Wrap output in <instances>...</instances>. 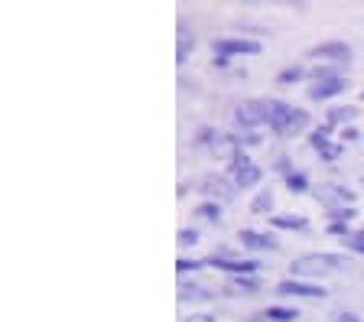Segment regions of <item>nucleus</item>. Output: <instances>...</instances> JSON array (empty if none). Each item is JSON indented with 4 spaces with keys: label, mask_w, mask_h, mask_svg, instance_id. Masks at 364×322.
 Masks as SVG:
<instances>
[{
    "label": "nucleus",
    "mask_w": 364,
    "mask_h": 322,
    "mask_svg": "<svg viewBox=\"0 0 364 322\" xmlns=\"http://www.w3.org/2000/svg\"><path fill=\"white\" fill-rule=\"evenodd\" d=\"M309 127V114L303 107H293L287 101H270V131L277 137H293Z\"/></svg>",
    "instance_id": "f257e3e1"
},
{
    "label": "nucleus",
    "mask_w": 364,
    "mask_h": 322,
    "mask_svg": "<svg viewBox=\"0 0 364 322\" xmlns=\"http://www.w3.org/2000/svg\"><path fill=\"white\" fill-rule=\"evenodd\" d=\"M341 264H348L341 254H306V257H299V261L293 264V277L296 274H322V270H338Z\"/></svg>",
    "instance_id": "f03ea898"
},
{
    "label": "nucleus",
    "mask_w": 364,
    "mask_h": 322,
    "mask_svg": "<svg viewBox=\"0 0 364 322\" xmlns=\"http://www.w3.org/2000/svg\"><path fill=\"white\" fill-rule=\"evenodd\" d=\"M235 121L241 124V127H260V124H270V101H244V104H237L235 111Z\"/></svg>",
    "instance_id": "7ed1b4c3"
},
{
    "label": "nucleus",
    "mask_w": 364,
    "mask_h": 322,
    "mask_svg": "<svg viewBox=\"0 0 364 322\" xmlns=\"http://www.w3.org/2000/svg\"><path fill=\"white\" fill-rule=\"evenodd\" d=\"M231 160H235V163H231V183H235L237 189H250V186L260 183V176H264V173H260V166H254V163H250L244 154H235Z\"/></svg>",
    "instance_id": "20e7f679"
},
{
    "label": "nucleus",
    "mask_w": 364,
    "mask_h": 322,
    "mask_svg": "<svg viewBox=\"0 0 364 322\" xmlns=\"http://www.w3.org/2000/svg\"><path fill=\"white\" fill-rule=\"evenodd\" d=\"M316 199L322 202V205H328V212H332V208L351 205V202H355V192L345 189V186H338V183H326V186H318L316 189Z\"/></svg>",
    "instance_id": "39448f33"
},
{
    "label": "nucleus",
    "mask_w": 364,
    "mask_h": 322,
    "mask_svg": "<svg viewBox=\"0 0 364 322\" xmlns=\"http://www.w3.org/2000/svg\"><path fill=\"white\" fill-rule=\"evenodd\" d=\"M309 55L316 62H351V46L348 43H341V39H328V43L312 46Z\"/></svg>",
    "instance_id": "423d86ee"
},
{
    "label": "nucleus",
    "mask_w": 364,
    "mask_h": 322,
    "mask_svg": "<svg viewBox=\"0 0 364 322\" xmlns=\"http://www.w3.org/2000/svg\"><path fill=\"white\" fill-rule=\"evenodd\" d=\"M215 53L218 55H257V39H215Z\"/></svg>",
    "instance_id": "0eeeda50"
},
{
    "label": "nucleus",
    "mask_w": 364,
    "mask_h": 322,
    "mask_svg": "<svg viewBox=\"0 0 364 322\" xmlns=\"http://www.w3.org/2000/svg\"><path fill=\"white\" fill-rule=\"evenodd\" d=\"M277 293H280V296H303V299L326 296V290L318 284H303V280H283V284H277Z\"/></svg>",
    "instance_id": "6e6552de"
},
{
    "label": "nucleus",
    "mask_w": 364,
    "mask_h": 322,
    "mask_svg": "<svg viewBox=\"0 0 364 322\" xmlns=\"http://www.w3.org/2000/svg\"><path fill=\"white\" fill-rule=\"evenodd\" d=\"M345 88H348V82H345V78H328V82H316V85L309 88V98H312V101H328V98H338Z\"/></svg>",
    "instance_id": "1a4fd4ad"
},
{
    "label": "nucleus",
    "mask_w": 364,
    "mask_h": 322,
    "mask_svg": "<svg viewBox=\"0 0 364 322\" xmlns=\"http://www.w3.org/2000/svg\"><path fill=\"white\" fill-rule=\"evenodd\" d=\"M205 264H212V267H218V270H228V274H235V277L254 274V270L260 267L257 261H228V257H212V261H205Z\"/></svg>",
    "instance_id": "9d476101"
},
{
    "label": "nucleus",
    "mask_w": 364,
    "mask_h": 322,
    "mask_svg": "<svg viewBox=\"0 0 364 322\" xmlns=\"http://www.w3.org/2000/svg\"><path fill=\"white\" fill-rule=\"evenodd\" d=\"M237 238H241V245L254 247V251H277V241L270 235H260V231H241Z\"/></svg>",
    "instance_id": "9b49d317"
},
{
    "label": "nucleus",
    "mask_w": 364,
    "mask_h": 322,
    "mask_svg": "<svg viewBox=\"0 0 364 322\" xmlns=\"http://www.w3.org/2000/svg\"><path fill=\"white\" fill-rule=\"evenodd\" d=\"M264 316H267L270 322H293V319H299L303 313H299L296 306H267Z\"/></svg>",
    "instance_id": "f8f14e48"
},
{
    "label": "nucleus",
    "mask_w": 364,
    "mask_h": 322,
    "mask_svg": "<svg viewBox=\"0 0 364 322\" xmlns=\"http://www.w3.org/2000/svg\"><path fill=\"white\" fill-rule=\"evenodd\" d=\"M270 222H273V228H293V231L309 228V222H306V218H299V215H273Z\"/></svg>",
    "instance_id": "ddd939ff"
},
{
    "label": "nucleus",
    "mask_w": 364,
    "mask_h": 322,
    "mask_svg": "<svg viewBox=\"0 0 364 322\" xmlns=\"http://www.w3.org/2000/svg\"><path fill=\"white\" fill-rule=\"evenodd\" d=\"M270 208H273V192L270 189L257 192V195H254V202H250V212H254V215H267Z\"/></svg>",
    "instance_id": "4468645a"
},
{
    "label": "nucleus",
    "mask_w": 364,
    "mask_h": 322,
    "mask_svg": "<svg viewBox=\"0 0 364 322\" xmlns=\"http://www.w3.org/2000/svg\"><path fill=\"white\" fill-rule=\"evenodd\" d=\"M355 107H332L328 111V124H348V121H355Z\"/></svg>",
    "instance_id": "2eb2a0df"
},
{
    "label": "nucleus",
    "mask_w": 364,
    "mask_h": 322,
    "mask_svg": "<svg viewBox=\"0 0 364 322\" xmlns=\"http://www.w3.org/2000/svg\"><path fill=\"white\" fill-rule=\"evenodd\" d=\"M287 186H289V192H306L309 189V176H306V173H289Z\"/></svg>",
    "instance_id": "dca6fc26"
},
{
    "label": "nucleus",
    "mask_w": 364,
    "mask_h": 322,
    "mask_svg": "<svg viewBox=\"0 0 364 322\" xmlns=\"http://www.w3.org/2000/svg\"><path fill=\"white\" fill-rule=\"evenodd\" d=\"M328 134H332V131H328V127H318V131H316V134H312V137H309V144L316 146L318 154H322L326 146H332V140H328Z\"/></svg>",
    "instance_id": "f3484780"
},
{
    "label": "nucleus",
    "mask_w": 364,
    "mask_h": 322,
    "mask_svg": "<svg viewBox=\"0 0 364 322\" xmlns=\"http://www.w3.org/2000/svg\"><path fill=\"white\" fill-rule=\"evenodd\" d=\"M341 245L348 247V251H355V254H364V231H351V235L341 241Z\"/></svg>",
    "instance_id": "a211bd4d"
},
{
    "label": "nucleus",
    "mask_w": 364,
    "mask_h": 322,
    "mask_svg": "<svg viewBox=\"0 0 364 322\" xmlns=\"http://www.w3.org/2000/svg\"><path fill=\"white\" fill-rule=\"evenodd\" d=\"M299 78H303V69H299V65H289V69H283L280 75H277V82H280V85H293V82H299Z\"/></svg>",
    "instance_id": "6ab92c4d"
},
{
    "label": "nucleus",
    "mask_w": 364,
    "mask_h": 322,
    "mask_svg": "<svg viewBox=\"0 0 364 322\" xmlns=\"http://www.w3.org/2000/svg\"><path fill=\"white\" fill-rule=\"evenodd\" d=\"M198 215L208 218V222H221V208L215 205V202H202V205H198Z\"/></svg>",
    "instance_id": "aec40b11"
},
{
    "label": "nucleus",
    "mask_w": 364,
    "mask_h": 322,
    "mask_svg": "<svg viewBox=\"0 0 364 322\" xmlns=\"http://www.w3.org/2000/svg\"><path fill=\"white\" fill-rule=\"evenodd\" d=\"M341 154H345V146L341 144H332V146H326V150H322V160H328V163H335V160H341Z\"/></svg>",
    "instance_id": "412c9836"
},
{
    "label": "nucleus",
    "mask_w": 364,
    "mask_h": 322,
    "mask_svg": "<svg viewBox=\"0 0 364 322\" xmlns=\"http://www.w3.org/2000/svg\"><path fill=\"white\" fill-rule=\"evenodd\" d=\"M189 49H192V36H186V30H182L179 33V55H176V62H186Z\"/></svg>",
    "instance_id": "4be33fe9"
},
{
    "label": "nucleus",
    "mask_w": 364,
    "mask_h": 322,
    "mask_svg": "<svg viewBox=\"0 0 364 322\" xmlns=\"http://www.w3.org/2000/svg\"><path fill=\"white\" fill-rule=\"evenodd\" d=\"M235 284L241 286V290H247V293H257V290H260L257 280H247V277H235Z\"/></svg>",
    "instance_id": "5701e85b"
},
{
    "label": "nucleus",
    "mask_w": 364,
    "mask_h": 322,
    "mask_svg": "<svg viewBox=\"0 0 364 322\" xmlns=\"http://www.w3.org/2000/svg\"><path fill=\"white\" fill-rule=\"evenodd\" d=\"M196 241H198V235H196L192 228H182V231H179V245H182V247H186V245H196Z\"/></svg>",
    "instance_id": "b1692460"
},
{
    "label": "nucleus",
    "mask_w": 364,
    "mask_h": 322,
    "mask_svg": "<svg viewBox=\"0 0 364 322\" xmlns=\"http://www.w3.org/2000/svg\"><path fill=\"white\" fill-rule=\"evenodd\" d=\"M202 264H205V261H186V257H182V261L176 264V270H179V274H186V270H198Z\"/></svg>",
    "instance_id": "393cba45"
},
{
    "label": "nucleus",
    "mask_w": 364,
    "mask_h": 322,
    "mask_svg": "<svg viewBox=\"0 0 364 322\" xmlns=\"http://www.w3.org/2000/svg\"><path fill=\"white\" fill-rule=\"evenodd\" d=\"M328 322H361V316H355V313H335Z\"/></svg>",
    "instance_id": "a878e982"
},
{
    "label": "nucleus",
    "mask_w": 364,
    "mask_h": 322,
    "mask_svg": "<svg viewBox=\"0 0 364 322\" xmlns=\"http://www.w3.org/2000/svg\"><path fill=\"white\" fill-rule=\"evenodd\" d=\"M186 322H215V316L212 313H192Z\"/></svg>",
    "instance_id": "bb28decb"
},
{
    "label": "nucleus",
    "mask_w": 364,
    "mask_h": 322,
    "mask_svg": "<svg viewBox=\"0 0 364 322\" xmlns=\"http://www.w3.org/2000/svg\"><path fill=\"white\" fill-rule=\"evenodd\" d=\"M341 137H345V140H358V131H355V127H345V131H341Z\"/></svg>",
    "instance_id": "cd10ccee"
},
{
    "label": "nucleus",
    "mask_w": 364,
    "mask_h": 322,
    "mask_svg": "<svg viewBox=\"0 0 364 322\" xmlns=\"http://www.w3.org/2000/svg\"><path fill=\"white\" fill-rule=\"evenodd\" d=\"M361 98H364V92H361Z\"/></svg>",
    "instance_id": "c85d7f7f"
}]
</instances>
